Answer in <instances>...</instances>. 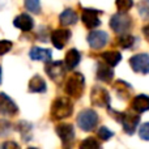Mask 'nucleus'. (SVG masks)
Wrapping results in <instances>:
<instances>
[{
	"mask_svg": "<svg viewBox=\"0 0 149 149\" xmlns=\"http://www.w3.org/2000/svg\"><path fill=\"white\" fill-rule=\"evenodd\" d=\"M73 113V103L68 97H56L51 105V118L54 120H62L68 116H71Z\"/></svg>",
	"mask_w": 149,
	"mask_h": 149,
	"instance_id": "1",
	"label": "nucleus"
},
{
	"mask_svg": "<svg viewBox=\"0 0 149 149\" xmlns=\"http://www.w3.org/2000/svg\"><path fill=\"white\" fill-rule=\"evenodd\" d=\"M64 90L68 97L80 98L85 92V79L81 72H73L65 81Z\"/></svg>",
	"mask_w": 149,
	"mask_h": 149,
	"instance_id": "2",
	"label": "nucleus"
},
{
	"mask_svg": "<svg viewBox=\"0 0 149 149\" xmlns=\"http://www.w3.org/2000/svg\"><path fill=\"white\" fill-rule=\"evenodd\" d=\"M111 114H114L115 119L122 124L123 127V131L126 132L127 135H134L135 131H136L137 126L140 123V116H139V113L137 114H134V113H116V111H111Z\"/></svg>",
	"mask_w": 149,
	"mask_h": 149,
	"instance_id": "3",
	"label": "nucleus"
},
{
	"mask_svg": "<svg viewBox=\"0 0 149 149\" xmlns=\"http://www.w3.org/2000/svg\"><path fill=\"white\" fill-rule=\"evenodd\" d=\"M62 60H55V62H47L45 65V72L47 76L55 82V84L60 85L65 79V73H67V65Z\"/></svg>",
	"mask_w": 149,
	"mask_h": 149,
	"instance_id": "4",
	"label": "nucleus"
},
{
	"mask_svg": "<svg viewBox=\"0 0 149 149\" xmlns=\"http://www.w3.org/2000/svg\"><path fill=\"white\" fill-rule=\"evenodd\" d=\"M98 124V114L92 109H85L77 115V126L85 132H90Z\"/></svg>",
	"mask_w": 149,
	"mask_h": 149,
	"instance_id": "5",
	"label": "nucleus"
},
{
	"mask_svg": "<svg viewBox=\"0 0 149 149\" xmlns=\"http://www.w3.org/2000/svg\"><path fill=\"white\" fill-rule=\"evenodd\" d=\"M132 26V18L127 15L126 12L115 13L110 18V28L115 31L116 34H123L131 29Z\"/></svg>",
	"mask_w": 149,
	"mask_h": 149,
	"instance_id": "6",
	"label": "nucleus"
},
{
	"mask_svg": "<svg viewBox=\"0 0 149 149\" xmlns=\"http://www.w3.org/2000/svg\"><path fill=\"white\" fill-rule=\"evenodd\" d=\"M90 103L95 107H110V93L102 86H93L90 92Z\"/></svg>",
	"mask_w": 149,
	"mask_h": 149,
	"instance_id": "7",
	"label": "nucleus"
},
{
	"mask_svg": "<svg viewBox=\"0 0 149 149\" xmlns=\"http://www.w3.org/2000/svg\"><path fill=\"white\" fill-rule=\"evenodd\" d=\"M130 65L132 71L136 73L148 74L149 73V55L148 54H136L130 58Z\"/></svg>",
	"mask_w": 149,
	"mask_h": 149,
	"instance_id": "8",
	"label": "nucleus"
},
{
	"mask_svg": "<svg viewBox=\"0 0 149 149\" xmlns=\"http://www.w3.org/2000/svg\"><path fill=\"white\" fill-rule=\"evenodd\" d=\"M18 113V106L15 101L5 93H0V115L4 116H15Z\"/></svg>",
	"mask_w": 149,
	"mask_h": 149,
	"instance_id": "9",
	"label": "nucleus"
},
{
	"mask_svg": "<svg viewBox=\"0 0 149 149\" xmlns=\"http://www.w3.org/2000/svg\"><path fill=\"white\" fill-rule=\"evenodd\" d=\"M55 131H56L58 136L60 137L63 145L68 147V145H72L73 140H74V130L73 126L70 123H60L55 127Z\"/></svg>",
	"mask_w": 149,
	"mask_h": 149,
	"instance_id": "10",
	"label": "nucleus"
},
{
	"mask_svg": "<svg viewBox=\"0 0 149 149\" xmlns=\"http://www.w3.org/2000/svg\"><path fill=\"white\" fill-rule=\"evenodd\" d=\"M88 43H89L90 49L93 50H100L106 46L109 41V36L106 31L102 30H92L88 34Z\"/></svg>",
	"mask_w": 149,
	"mask_h": 149,
	"instance_id": "11",
	"label": "nucleus"
},
{
	"mask_svg": "<svg viewBox=\"0 0 149 149\" xmlns=\"http://www.w3.org/2000/svg\"><path fill=\"white\" fill-rule=\"evenodd\" d=\"M100 10L93 9V8H82V13H81V20L84 22V25L88 29H95L101 25V20H100Z\"/></svg>",
	"mask_w": 149,
	"mask_h": 149,
	"instance_id": "12",
	"label": "nucleus"
},
{
	"mask_svg": "<svg viewBox=\"0 0 149 149\" xmlns=\"http://www.w3.org/2000/svg\"><path fill=\"white\" fill-rule=\"evenodd\" d=\"M71 38V31L68 29H56L51 33V42L55 49L62 50Z\"/></svg>",
	"mask_w": 149,
	"mask_h": 149,
	"instance_id": "13",
	"label": "nucleus"
},
{
	"mask_svg": "<svg viewBox=\"0 0 149 149\" xmlns=\"http://www.w3.org/2000/svg\"><path fill=\"white\" fill-rule=\"evenodd\" d=\"M97 79L102 82H111L114 79V67L107 63H97Z\"/></svg>",
	"mask_w": 149,
	"mask_h": 149,
	"instance_id": "14",
	"label": "nucleus"
},
{
	"mask_svg": "<svg viewBox=\"0 0 149 149\" xmlns=\"http://www.w3.org/2000/svg\"><path fill=\"white\" fill-rule=\"evenodd\" d=\"M13 25L21 31H30L34 28V20L28 13H21L13 20Z\"/></svg>",
	"mask_w": 149,
	"mask_h": 149,
	"instance_id": "15",
	"label": "nucleus"
},
{
	"mask_svg": "<svg viewBox=\"0 0 149 149\" xmlns=\"http://www.w3.org/2000/svg\"><path fill=\"white\" fill-rule=\"evenodd\" d=\"M131 107L135 113H145L149 110V95L147 94H139L136 97H134L131 102Z\"/></svg>",
	"mask_w": 149,
	"mask_h": 149,
	"instance_id": "16",
	"label": "nucleus"
},
{
	"mask_svg": "<svg viewBox=\"0 0 149 149\" xmlns=\"http://www.w3.org/2000/svg\"><path fill=\"white\" fill-rule=\"evenodd\" d=\"M28 90L30 93H45L47 90V84L39 74H34L28 84Z\"/></svg>",
	"mask_w": 149,
	"mask_h": 149,
	"instance_id": "17",
	"label": "nucleus"
},
{
	"mask_svg": "<svg viewBox=\"0 0 149 149\" xmlns=\"http://www.w3.org/2000/svg\"><path fill=\"white\" fill-rule=\"evenodd\" d=\"M30 59L33 60H39V62H50L52 56L51 50L49 49H42V47H33L29 54Z\"/></svg>",
	"mask_w": 149,
	"mask_h": 149,
	"instance_id": "18",
	"label": "nucleus"
},
{
	"mask_svg": "<svg viewBox=\"0 0 149 149\" xmlns=\"http://www.w3.org/2000/svg\"><path fill=\"white\" fill-rule=\"evenodd\" d=\"M114 89H115L116 94L122 100H128L132 94V88L128 82L123 81V80H116L114 82Z\"/></svg>",
	"mask_w": 149,
	"mask_h": 149,
	"instance_id": "19",
	"label": "nucleus"
},
{
	"mask_svg": "<svg viewBox=\"0 0 149 149\" xmlns=\"http://www.w3.org/2000/svg\"><path fill=\"white\" fill-rule=\"evenodd\" d=\"M59 22L60 25L63 26H71V25H74L77 22V15L73 9L71 8H67L64 9L59 16Z\"/></svg>",
	"mask_w": 149,
	"mask_h": 149,
	"instance_id": "20",
	"label": "nucleus"
},
{
	"mask_svg": "<svg viewBox=\"0 0 149 149\" xmlns=\"http://www.w3.org/2000/svg\"><path fill=\"white\" fill-rule=\"evenodd\" d=\"M80 60H81V54L76 49L68 50V52L65 54V59H64V63L68 70H73L74 67H77Z\"/></svg>",
	"mask_w": 149,
	"mask_h": 149,
	"instance_id": "21",
	"label": "nucleus"
},
{
	"mask_svg": "<svg viewBox=\"0 0 149 149\" xmlns=\"http://www.w3.org/2000/svg\"><path fill=\"white\" fill-rule=\"evenodd\" d=\"M16 130L20 132L21 137H22L25 141L31 140V131H33L31 123H29V122H26V120H20L16 124Z\"/></svg>",
	"mask_w": 149,
	"mask_h": 149,
	"instance_id": "22",
	"label": "nucleus"
},
{
	"mask_svg": "<svg viewBox=\"0 0 149 149\" xmlns=\"http://www.w3.org/2000/svg\"><path fill=\"white\" fill-rule=\"evenodd\" d=\"M136 42V38L134 36L128 33H123V34H119V37L116 38V43L124 50H128V49H132Z\"/></svg>",
	"mask_w": 149,
	"mask_h": 149,
	"instance_id": "23",
	"label": "nucleus"
},
{
	"mask_svg": "<svg viewBox=\"0 0 149 149\" xmlns=\"http://www.w3.org/2000/svg\"><path fill=\"white\" fill-rule=\"evenodd\" d=\"M101 58H102L103 62L110 64L111 67H115L122 60V55H120V52H118V51H105V52H102Z\"/></svg>",
	"mask_w": 149,
	"mask_h": 149,
	"instance_id": "24",
	"label": "nucleus"
},
{
	"mask_svg": "<svg viewBox=\"0 0 149 149\" xmlns=\"http://www.w3.org/2000/svg\"><path fill=\"white\" fill-rule=\"evenodd\" d=\"M24 5H25L26 10H29L31 13H37L38 15L41 12V1L39 0H25Z\"/></svg>",
	"mask_w": 149,
	"mask_h": 149,
	"instance_id": "25",
	"label": "nucleus"
},
{
	"mask_svg": "<svg viewBox=\"0 0 149 149\" xmlns=\"http://www.w3.org/2000/svg\"><path fill=\"white\" fill-rule=\"evenodd\" d=\"M101 144L95 137H86L84 141H81L80 144V148H84V149H97L100 148Z\"/></svg>",
	"mask_w": 149,
	"mask_h": 149,
	"instance_id": "26",
	"label": "nucleus"
},
{
	"mask_svg": "<svg viewBox=\"0 0 149 149\" xmlns=\"http://www.w3.org/2000/svg\"><path fill=\"white\" fill-rule=\"evenodd\" d=\"M97 136L101 141H107L109 139H111V137L114 136V132L110 131L107 127L102 126V127H100V130L97 131Z\"/></svg>",
	"mask_w": 149,
	"mask_h": 149,
	"instance_id": "27",
	"label": "nucleus"
},
{
	"mask_svg": "<svg viewBox=\"0 0 149 149\" xmlns=\"http://www.w3.org/2000/svg\"><path fill=\"white\" fill-rule=\"evenodd\" d=\"M115 5L119 12H128L134 7V0H115Z\"/></svg>",
	"mask_w": 149,
	"mask_h": 149,
	"instance_id": "28",
	"label": "nucleus"
},
{
	"mask_svg": "<svg viewBox=\"0 0 149 149\" xmlns=\"http://www.w3.org/2000/svg\"><path fill=\"white\" fill-rule=\"evenodd\" d=\"M12 132V124L7 119H0V137H5Z\"/></svg>",
	"mask_w": 149,
	"mask_h": 149,
	"instance_id": "29",
	"label": "nucleus"
},
{
	"mask_svg": "<svg viewBox=\"0 0 149 149\" xmlns=\"http://www.w3.org/2000/svg\"><path fill=\"white\" fill-rule=\"evenodd\" d=\"M13 43L10 41H7V39H1L0 41V56L5 55L7 52H9L12 50Z\"/></svg>",
	"mask_w": 149,
	"mask_h": 149,
	"instance_id": "30",
	"label": "nucleus"
},
{
	"mask_svg": "<svg viewBox=\"0 0 149 149\" xmlns=\"http://www.w3.org/2000/svg\"><path fill=\"white\" fill-rule=\"evenodd\" d=\"M139 136H140V139L144 140V141H149V122L144 123L139 128Z\"/></svg>",
	"mask_w": 149,
	"mask_h": 149,
	"instance_id": "31",
	"label": "nucleus"
},
{
	"mask_svg": "<svg viewBox=\"0 0 149 149\" xmlns=\"http://www.w3.org/2000/svg\"><path fill=\"white\" fill-rule=\"evenodd\" d=\"M1 148H13V149H18L20 145L17 143H13V141H7V143H3Z\"/></svg>",
	"mask_w": 149,
	"mask_h": 149,
	"instance_id": "32",
	"label": "nucleus"
},
{
	"mask_svg": "<svg viewBox=\"0 0 149 149\" xmlns=\"http://www.w3.org/2000/svg\"><path fill=\"white\" fill-rule=\"evenodd\" d=\"M143 34H144V37H145V39L149 42V24H147V25L143 28Z\"/></svg>",
	"mask_w": 149,
	"mask_h": 149,
	"instance_id": "33",
	"label": "nucleus"
},
{
	"mask_svg": "<svg viewBox=\"0 0 149 149\" xmlns=\"http://www.w3.org/2000/svg\"><path fill=\"white\" fill-rule=\"evenodd\" d=\"M0 84H1V67H0Z\"/></svg>",
	"mask_w": 149,
	"mask_h": 149,
	"instance_id": "34",
	"label": "nucleus"
}]
</instances>
